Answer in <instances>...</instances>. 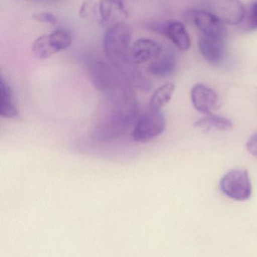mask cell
<instances>
[{
  "mask_svg": "<svg viewBox=\"0 0 257 257\" xmlns=\"http://www.w3.org/2000/svg\"><path fill=\"white\" fill-rule=\"evenodd\" d=\"M137 114V101L132 87L104 96L103 109L94 128V137L99 142L119 139L135 122Z\"/></svg>",
  "mask_w": 257,
  "mask_h": 257,
  "instance_id": "obj_1",
  "label": "cell"
},
{
  "mask_svg": "<svg viewBox=\"0 0 257 257\" xmlns=\"http://www.w3.org/2000/svg\"><path fill=\"white\" fill-rule=\"evenodd\" d=\"M131 35L132 30L127 24H113L104 35V50L110 64L126 78L131 87L140 89L146 84L147 78L131 57Z\"/></svg>",
  "mask_w": 257,
  "mask_h": 257,
  "instance_id": "obj_2",
  "label": "cell"
},
{
  "mask_svg": "<svg viewBox=\"0 0 257 257\" xmlns=\"http://www.w3.org/2000/svg\"><path fill=\"white\" fill-rule=\"evenodd\" d=\"M88 72L94 87L103 95L130 84L117 69L99 59H93L88 63Z\"/></svg>",
  "mask_w": 257,
  "mask_h": 257,
  "instance_id": "obj_3",
  "label": "cell"
},
{
  "mask_svg": "<svg viewBox=\"0 0 257 257\" xmlns=\"http://www.w3.org/2000/svg\"><path fill=\"white\" fill-rule=\"evenodd\" d=\"M220 186L226 196L235 200L245 201L251 196V182L248 172L244 169H234L226 173Z\"/></svg>",
  "mask_w": 257,
  "mask_h": 257,
  "instance_id": "obj_4",
  "label": "cell"
},
{
  "mask_svg": "<svg viewBox=\"0 0 257 257\" xmlns=\"http://www.w3.org/2000/svg\"><path fill=\"white\" fill-rule=\"evenodd\" d=\"M166 120L160 111H151L142 114L134 123L132 138L140 143H146L153 140L164 133Z\"/></svg>",
  "mask_w": 257,
  "mask_h": 257,
  "instance_id": "obj_5",
  "label": "cell"
},
{
  "mask_svg": "<svg viewBox=\"0 0 257 257\" xmlns=\"http://www.w3.org/2000/svg\"><path fill=\"white\" fill-rule=\"evenodd\" d=\"M191 17L202 35L226 39L227 33L224 23L212 12L196 9L191 11Z\"/></svg>",
  "mask_w": 257,
  "mask_h": 257,
  "instance_id": "obj_6",
  "label": "cell"
},
{
  "mask_svg": "<svg viewBox=\"0 0 257 257\" xmlns=\"http://www.w3.org/2000/svg\"><path fill=\"white\" fill-rule=\"evenodd\" d=\"M213 14L223 23L236 25L244 19L245 9L240 0H211L210 3Z\"/></svg>",
  "mask_w": 257,
  "mask_h": 257,
  "instance_id": "obj_7",
  "label": "cell"
},
{
  "mask_svg": "<svg viewBox=\"0 0 257 257\" xmlns=\"http://www.w3.org/2000/svg\"><path fill=\"white\" fill-rule=\"evenodd\" d=\"M226 39L202 35L199 38V48L204 58L211 64H219L226 55Z\"/></svg>",
  "mask_w": 257,
  "mask_h": 257,
  "instance_id": "obj_8",
  "label": "cell"
},
{
  "mask_svg": "<svg viewBox=\"0 0 257 257\" xmlns=\"http://www.w3.org/2000/svg\"><path fill=\"white\" fill-rule=\"evenodd\" d=\"M195 108L202 114H209L218 105L219 97L215 91L203 84H197L191 91Z\"/></svg>",
  "mask_w": 257,
  "mask_h": 257,
  "instance_id": "obj_9",
  "label": "cell"
},
{
  "mask_svg": "<svg viewBox=\"0 0 257 257\" xmlns=\"http://www.w3.org/2000/svg\"><path fill=\"white\" fill-rule=\"evenodd\" d=\"M161 45L149 39H140L131 46V57L137 65L143 64L157 58L161 54Z\"/></svg>",
  "mask_w": 257,
  "mask_h": 257,
  "instance_id": "obj_10",
  "label": "cell"
},
{
  "mask_svg": "<svg viewBox=\"0 0 257 257\" xmlns=\"http://www.w3.org/2000/svg\"><path fill=\"white\" fill-rule=\"evenodd\" d=\"M177 66L175 52L170 48L162 49L161 54L148 66V72L154 76L165 78L172 75Z\"/></svg>",
  "mask_w": 257,
  "mask_h": 257,
  "instance_id": "obj_11",
  "label": "cell"
},
{
  "mask_svg": "<svg viewBox=\"0 0 257 257\" xmlns=\"http://www.w3.org/2000/svg\"><path fill=\"white\" fill-rule=\"evenodd\" d=\"M0 115L3 118L15 119L19 117V111L15 103L13 91L7 81L1 77L0 79Z\"/></svg>",
  "mask_w": 257,
  "mask_h": 257,
  "instance_id": "obj_12",
  "label": "cell"
},
{
  "mask_svg": "<svg viewBox=\"0 0 257 257\" xmlns=\"http://www.w3.org/2000/svg\"><path fill=\"white\" fill-rule=\"evenodd\" d=\"M165 36L182 51H187L191 47V39L186 30L185 26L179 21H170L167 23Z\"/></svg>",
  "mask_w": 257,
  "mask_h": 257,
  "instance_id": "obj_13",
  "label": "cell"
},
{
  "mask_svg": "<svg viewBox=\"0 0 257 257\" xmlns=\"http://www.w3.org/2000/svg\"><path fill=\"white\" fill-rule=\"evenodd\" d=\"M175 86L172 83H167L158 87L151 97L149 103V111H160L161 108L170 102L175 93Z\"/></svg>",
  "mask_w": 257,
  "mask_h": 257,
  "instance_id": "obj_14",
  "label": "cell"
},
{
  "mask_svg": "<svg viewBox=\"0 0 257 257\" xmlns=\"http://www.w3.org/2000/svg\"><path fill=\"white\" fill-rule=\"evenodd\" d=\"M99 12L102 24H107L113 20L115 12L125 17L128 16L125 5L122 0H101Z\"/></svg>",
  "mask_w": 257,
  "mask_h": 257,
  "instance_id": "obj_15",
  "label": "cell"
},
{
  "mask_svg": "<svg viewBox=\"0 0 257 257\" xmlns=\"http://www.w3.org/2000/svg\"><path fill=\"white\" fill-rule=\"evenodd\" d=\"M195 126L203 130H209L215 128L222 131L230 130L233 128V123L227 117L217 114H207L206 117L200 119L195 123Z\"/></svg>",
  "mask_w": 257,
  "mask_h": 257,
  "instance_id": "obj_16",
  "label": "cell"
},
{
  "mask_svg": "<svg viewBox=\"0 0 257 257\" xmlns=\"http://www.w3.org/2000/svg\"><path fill=\"white\" fill-rule=\"evenodd\" d=\"M51 46L55 52L65 51L72 45V36L68 30L65 29H57L48 34Z\"/></svg>",
  "mask_w": 257,
  "mask_h": 257,
  "instance_id": "obj_17",
  "label": "cell"
},
{
  "mask_svg": "<svg viewBox=\"0 0 257 257\" xmlns=\"http://www.w3.org/2000/svg\"><path fill=\"white\" fill-rule=\"evenodd\" d=\"M32 51L35 57L41 60L50 58L56 54L55 51L50 44L48 34L42 35L34 41Z\"/></svg>",
  "mask_w": 257,
  "mask_h": 257,
  "instance_id": "obj_18",
  "label": "cell"
},
{
  "mask_svg": "<svg viewBox=\"0 0 257 257\" xmlns=\"http://www.w3.org/2000/svg\"><path fill=\"white\" fill-rule=\"evenodd\" d=\"M243 28L244 30L252 31L257 30V3H253L245 9L244 19H243Z\"/></svg>",
  "mask_w": 257,
  "mask_h": 257,
  "instance_id": "obj_19",
  "label": "cell"
},
{
  "mask_svg": "<svg viewBox=\"0 0 257 257\" xmlns=\"http://www.w3.org/2000/svg\"><path fill=\"white\" fill-rule=\"evenodd\" d=\"M32 18L38 22L46 23L51 25H56L57 24V18L49 12H37L33 14Z\"/></svg>",
  "mask_w": 257,
  "mask_h": 257,
  "instance_id": "obj_20",
  "label": "cell"
},
{
  "mask_svg": "<svg viewBox=\"0 0 257 257\" xmlns=\"http://www.w3.org/2000/svg\"><path fill=\"white\" fill-rule=\"evenodd\" d=\"M247 151L251 154L253 157L257 159V133L253 134L247 141L246 145Z\"/></svg>",
  "mask_w": 257,
  "mask_h": 257,
  "instance_id": "obj_21",
  "label": "cell"
},
{
  "mask_svg": "<svg viewBox=\"0 0 257 257\" xmlns=\"http://www.w3.org/2000/svg\"><path fill=\"white\" fill-rule=\"evenodd\" d=\"M47 1H54V0H47Z\"/></svg>",
  "mask_w": 257,
  "mask_h": 257,
  "instance_id": "obj_22",
  "label": "cell"
}]
</instances>
